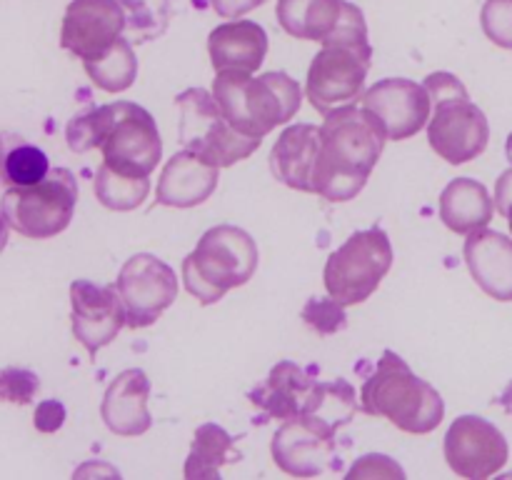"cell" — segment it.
<instances>
[{"mask_svg":"<svg viewBox=\"0 0 512 480\" xmlns=\"http://www.w3.org/2000/svg\"><path fill=\"white\" fill-rule=\"evenodd\" d=\"M508 223H510V233H512V210L508 213Z\"/></svg>","mask_w":512,"mask_h":480,"instance_id":"ab89813d","label":"cell"},{"mask_svg":"<svg viewBox=\"0 0 512 480\" xmlns=\"http://www.w3.org/2000/svg\"><path fill=\"white\" fill-rule=\"evenodd\" d=\"M70 323L73 335L90 353L98 355L100 348L113 343L120 330L128 325V310L115 285H95L90 280H73L70 285Z\"/></svg>","mask_w":512,"mask_h":480,"instance_id":"2e32d148","label":"cell"},{"mask_svg":"<svg viewBox=\"0 0 512 480\" xmlns=\"http://www.w3.org/2000/svg\"><path fill=\"white\" fill-rule=\"evenodd\" d=\"M498 405H503V410L508 415H512V380H510V385L508 388L503 390V393H500V398H498Z\"/></svg>","mask_w":512,"mask_h":480,"instance_id":"74e56055","label":"cell"},{"mask_svg":"<svg viewBox=\"0 0 512 480\" xmlns=\"http://www.w3.org/2000/svg\"><path fill=\"white\" fill-rule=\"evenodd\" d=\"M108 125L103 135V163L133 178H148L160 163L163 140L153 115L140 105L120 100L105 105Z\"/></svg>","mask_w":512,"mask_h":480,"instance_id":"30bf717a","label":"cell"},{"mask_svg":"<svg viewBox=\"0 0 512 480\" xmlns=\"http://www.w3.org/2000/svg\"><path fill=\"white\" fill-rule=\"evenodd\" d=\"M150 398V380L145 370L128 368L115 375L113 383L108 385L100 403V415H103L108 430L125 438L148 433L153 418L148 410Z\"/></svg>","mask_w":512,"mask_h":480,"instance_id":"ffe728a7","label":"cell"},{"mask_svg":"<svg viewBox=\"0 0 512 480\" xmlns=\"http://www.w3.org/2000/svg\"><path fill=\"white\" fill-rule=\"evenodd\" d=\"M438 210L440 220L453 233L470 235L473 230L488 228L495 205L483 183L473 178H455L440 193Z\"/></svg>","mask_w":512,"mask_h":480,"instance_id":"cb8c5ba5","label":"cell"},{"mask_svg":"<svg viewBox=\"0 0 512 480\" xmlns=\"http://www.w3.org/2000/svg\"><path fill=\"white\" fill-rule=\"evenodd\" d=\"M258 245L238 225L205 230L198 248L183 260V285L200 305H213L228 290L248 283L258 268Z\"/></svg>","mask_w":512,"mask_h":480,"instance_id":"277c9868","label":"cell"},{"mask_svg":"<svg viewBox=\"0 0 512 480\" xmlns=\"http://www.w3.org/2000/svg\"><path fill=\"white\" fill-rule=\"evenodd\" d=\"M218 165L208 163L193 150H180L165 163L158 180V203L168 208H195L218 188Z\"/></svg>","mask_w":512,"mask_h":480,"instance_id":"44dd1931","label":"cell"},{"mask_svg":"<svg viewBox=\"0 0 512 480\" xmlns=\"http://www.w3.org/2000/svg\"><path fill=\"white\" fill-rule=\"evenodd\" d=\"M425 88L435 108L428 123L430 148L450 165L478 158L488 148L490 125L483 110L470 100L465 85L453 73H430Z\"/></svg>","mask_w":512,"mask_h":480,"instance_id":"5b68a950","label":"cell"},{"mask_svg":"<svg viewBox=\"0 0 512 480\" xmlns=\"http://www.w3.org/2000/svg\"><path fill=\"white\" fill-rule=\"evenodd\" d=\"M370 60H373L370 40L325 43L308 70L305 95L310 105L320 115H328L363 98Z\"/></svg>","mask_w":512,"mask_h":480,"instance_id":"9c48e42d","label":"cell"},{"mask_svg":"<svg viewBox=\"0 0 512 480\" xmlns=\"http://www.w3.org/2000/svg\"><path fill=\"white\" fill-rule=\"evenodd\" d=\"M125 28L128 20L120 0H70L60 23V48L88 63L108 53Z\"/></svg>","mask_w":512,"mask_h":480,"instance_id":"9a60e30c","label":"cell"},{"mask_svg":"<svg viewBox=\"0 0 512 480\" xmlns=\"http://www.w3.org/2000/svg\"><path fill=\"white\" fill-rule=\"evenodd\" d=\"M208 53L215 73L220 70L255 73L268 55V33L255 20H228L210 33Z\"/></svg>","mask_w":512,"mask_h":480,"instance_id":"7402d4cb","label":"cell"},{"mask_svg":"<svg viewBox=\"0 0 512 480\" xmlns=\"http://www.w3.org/2000/svg\"><path fill=\"white\" fill-rule=\"evenodd\" d=\"M88 78L105 93H123L138 78V58H135L133 43L120 38L113 48L100 58L83 63Z\"/></svg>","mask_w":512,"mask_h":480,"instance_id":"484cf974","label":"cell"},{"mask_svg":"<svg viewBox=\"0 0 512 480\" xmlns=\"http://www.w3.org/2000/svg\"><path fill=\"white\" fill-rule=\"evenodd\" d=\"M480 28L495 45L512 50V0H485Z\"/></svg>","mask_w":512,"mask_h":480,"instance_id":"1f68e13d","label":"cell"},{"mask_svg":"<svg viewBox=\"0 0 512 480\" xmlns=\"http://www.w3.org/2000/svg\"><path fill=\"white\" fill-rule=\"evenodd\" d=\"M338 428L310 415L285 420L273 435V460L293 478H318L343 468L338 445Z\"/></svg>","mask_w":512,"mask_h":480,"instance_id":"8fae6325","label":"cell"},{"mask_svg":"<svg viewBox=\"0 0 512 480\" xmlns=\"http://www.w3.org/2000/svg\"><path fill=\"white\" fill-rule=\"evenodd\" d=\"M178 105V138L183 148L193 150L218 168H230L260 148L263 140L248 138L230 125L218 100L205 88H188L175 98Z\"/></svg>","mask_w":512,"mask_h":480,"instance_id":"8992f818","label":"cell"},{"mask_svg":"<svg viewBox=\"0 0 512 480\" xmlns=\"http://www.w3.org/2000/svg\"><path fill=\"white\" fill-rule=\"evenodd\" d=\"M465 263L485 295L500 303L512 300V240L498 230H473L465 240Z\"/></svg>","mask_w":512,"mask_h":480,"instance_id":"d6986e66","label":"cell"},{"mask_svg":"<svg viewBox=\"0 0 512 480\" xmlns=\"http://www.w3.org/2000/svg\"><path fill=\"white\" fill-rule=\"evenodd\" d=\"M360 410L373 418H388L405 433L425 435L443 423L445 403L438 390L418 378L395 350H385L365 378Z\"/></svg>","mask_w":512,"mask_h":480,"instance_id":"3957f363","label":"cell"},{"mask_svg":"<svg viewBox=\"0 0 512 480\" xmlns=\"http://www.w3.org/2000/svg\"><path fill=\"white\" fill-rule=\"evenodd\" d=\"M150 193L148 178H133V175L118 173L103 163L95 173V198L108 210H135L143 205Z\"/></svg>","mask_w":512,"mask_h":480,"instance_id":"4316f807","label":"cell"},{"mask_svg":"<svg viewBox=\"0 0 512 480\" xmlns=\"http://www.w3.org/2000/svg\"><path fill=\"white\" fill-rule=\"evenodd\" d=\"M505 155H508V160L512 163V133L508 135V143H505Z\"/></svg>","mask_w":512,"mask_h":480,"instance_id":"f35d334b","label":"cell"},{"mask_svg":"<svg viewBox=\"0 0 512 480\" xmlns=\"http://www.w3.org/2000/svg\"><path fill=\"white\" fill-rule=\"evenodd\" d=\"M213 95L230 125L258 140L293 120L303 103L298 80L283 70H270L260 78L243 70H220L213 80Z\"/></svg>","mask_w":512,"mask_h":480,"instance_id":"7a4b0ae2","label":"cell"},{"mask_svg":"<svg viewBox=\"0 0 512 480\" xmlns=\"http://www.w3.org/2000/svg\"><path fill=\"white\" fill-rule=\"evenodd\" d=\"M243 460V453L235 448V438L225 428L215 423H203L195 430L190 455L185 460V478L188 480H215L220 475V468L228 463Z\"/></svg>","mask_w":512,"mask_h":480,"instance_id":"d4e9b609","label":"cell"},{"mask_svg":"<svg viewBox=\"0 0 512 480\" xmlns=\"http://www.w3.org/2000/svg\"><path fill=\"white\" fill-rule=\"evenodd\" d=\"M50 160L45 150L30 143H15L10 145L5 153L3 163V183L5 188H28V185H38L50 175Z\"/></svg>","mask_w":512,"mask_h":480,"instance_id":"83f0119b","label":"cell"},{"mask_svg":"<svg viewBox=\"0 0 512 480\" xmlns=\"http://www.w3.org/2000/svg\"><path fill=\"white\" fill-rule=\"evenodd\" d=\"M105 125H108V110L105 105L95 108L88 105L85 110L75 113L70 118L68 128H65V140H68L73 153H88V150L100 148L103 145Z\"/></svg>","mask_w":512,"mask_h":480,"instance_id":"f546056e","label":"cell"},{"mask_svg":"<svg viewBox=\"0 0 512 480\" xmlns=\"http://www.w3.org/2000/svg\"><path fill=\"white\" fill-rule=\"evenodd\" d=\"M40 388L38 375L25 368H5L0 375V390L8 403L28 405Z\"/></svg>","mask_w":512,"mask_h":480,"instance_id":"d6a6232c","label":"cell"},{"mask_svg":"<svg viewBox=\"0 0 512 480\" xmlns=\"http://www.w3.org/2000/svg\"><path fill=\"white\" fill-rule=\"evenodd\" d=\"M300 318L318 330L320 335H333L345 330L348 318H345V305L335 298H310L305 308L300 310Z\"/></svg>","mask_w":512,"mask_h":480,"instance_id":"4dcf8cb0","label":"cell"},{"mask_svg":"<svg viewBox=\"0 0 512 480\" xmlns=\"http://www.w3.org/2000/svg\"><path fill=\"white\" fill-rule=\"evenodd\" d=\"M65 423V405L60 400H40L35 408V430L40 433H55Z\"/></svg>","mask_w":512,"mask_h":480,"instance_id":"e575fe53","label":"cell"},{"mask_svg":"<svg viewBox=\"0 0 512 480\" xmlns=\"http://www.w3.org/2000/svg\"><path fill=\"white\" fill-rule=\"evenodd\" d=\"M320 153V128L295 123L280 133L270 153V170L280 183L300 193H313V170Z\"/></svg>","mask_w":512,"mask_h":480,"instance_id":"603a6c76","label":"cell"},{"mask_svg":"<svg viewBox=\"0 0 512 480\" xmlns=\"http://www.w3.org/2000/svg\"><path fill=\"white\" fill-rule=\"evenodd\" d=\"M280 28L298 40L343 43L368 40V23L358 5L348 0H278Z\"/></svg>","mask_w":512,"mask_h":480,"instance_id":"7c38bea8","label":"cell"},{"mask_svg":"<svg viewBox=\"0 0 512 480\" xmlns=\"http://www.w3.org/2000/svg\"><path fill=\"white\" fill-rule=\"evenodd\" d=\"M78 203V180L68 168H53L28 188H5L3 220L8 230L30 240H48L70 225Z\"/></svg>","mask_w":512,"mask_h":480,"instance_id":"52a82bcc","label":"cell"},{"mask_svg":"<svg viewBox=\"0 0 512 480\" xmlns=\"http://www.w3.org/2000/svg\"><path fill=\"white\" fill-rule=\"evenodd\" d=\"M495 208L505 218H508V213L512 210V168L505 170L498 178V183H495Z\"/></svg>","mask_w":512,"mask_h":480,"instance_id":"8d00e7d4","label":"cell"},{"mask_svg":"<svg viewBox=\"0 0 512 480\" xmlns=\"http://www.w3.org/2000/svg\"><path fill=\"white\" fill-rule=\"evenodd\" d=\"M318 368H303L293 360H280L268 378L250 390V403L263 413V418L293 420L308 410L310 398L320 380L315 378Z\"/></svg>","mask_w":512,"mask_h":480,"instance_id":"ac0fdd59","label":"cell"},{"mask_svg":"<svg viewBox=\"0 0 512 480\" xmlns=\"http://www.w3.org/2000/svg\"><path fill=\"white\" fill-rule=\"evenodd\" d=\"M345 478L355 480V478H405L403 468L395 463L393 458L388 455H378V453H370L365 458H360L353 468L345 473Z\"/></svg>","mask_w":512,"mask_h":480,"instance_id":"836d02e7","label":"cell"},{"mask_svg":"<svg viewBox=\"0 0 512 480\" xmlns=\"http://www.w3.org/2000/svg\"><path fill=\"white\" fill-rule=\"evenodd\" d=\"M393 265V245L380 225L358 230L325 263V290L330 298L348 305L365 303L378 290Z\"/></svg>","mask_w":512,"mask_h":480,"instance_id":"ba28073f","label":"cell"},{"mask_svg":"<svg viewBox=\"0 0 512 480\" xmlns=\"http://www.w3.org/2000/svg\"><path fill=\"white\" fill-rule=\"evenodd\" d=\"M130 43H150L168 30L170 0H120Z\"/></svg>","mask_w":512,"mask_h":480,"instance_id":"f1b7e54d","label":"cell"},{"mask_svg":"<svg viewBox=\"0 0 512 480\" xmlns=\"http://www.w3.org/2000/svg\"><path fill=\"white\" fill-rule=\"evenodd\" d=\"M265 3H268V0H210V5H213L215 13L225 20L243 18L245 13H250V10L260 8V5H265Z\"/></svg>","mask_w":512,"mask_h":480,"instance_id":"d590c367","label":"cell"},{"mask_svg":"<svg viewBox=\"0 0 512 480\" xmlns=\"http://www.w3.org/2000/svg\"><path fill=\"white\" fill-rule=\"evenodd\" d=\"M445 460L460 478L485 480L508 463V440L490 420L460 415L445 433Z\"/></svg>","mask_w":512,"mask_h":480,"instance_id":"5bb4252c","label":"cell"},{"mask_svg":"<svg viewBox=\"0 0 512 480\" xmlns=\"http://www.w3.org/2000/svg\"><path fill=\"white\" fill-rule=\"evenodd\" d=\"M115 288L128 310L130 328H148L178 298V275L155 255L138 253L125 260Z\"/></svg>","mask_w":512,"mask_h":480,"instance_id":"4fadbf2b","label":"cell"},{"mask_svg":"<svg viewBox=\"0 0 512 480\" xmlns=\"http://www.w3.org/2000/svg\"><path fill=\"white\" fill-rule=\"evenodd\" d=\"M388 143V130L363 105H343L320 125V153L313 170V193L330 203H348L368 183Z\"/></svg>","mask_w":512,"mask_h":480,"instance_id":"6da1fadb","label":"cell"},{"mask_svg":"<svg viewBox=\"0 0 512 480\" xmlns=\"http://www.w3.org/2000/svg\"><path fill=\"white\" fill-rule=\"evenodd\" d=\"M360 105L378 115L390 140H408L430 123L433 98L415 80L385 78L365 90Z\"/></svg>","mask_w":512,"mask_h":480,"instance_id":"e0dca14e","label":"cell"}]
</instances>
